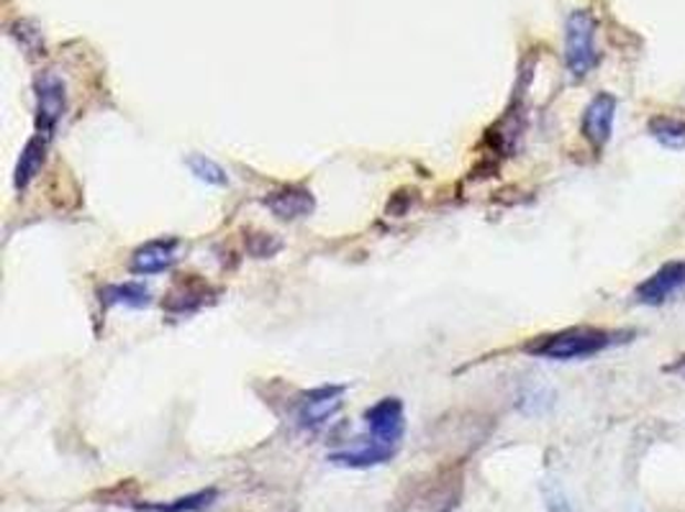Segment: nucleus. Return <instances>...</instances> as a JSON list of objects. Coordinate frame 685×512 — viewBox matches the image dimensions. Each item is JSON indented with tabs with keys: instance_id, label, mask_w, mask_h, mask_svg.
<instances>
[{
	"instance_id": "f257e3e1",
	"label": "nucleus",
	"mask_w": 685,
	"mask_h": 512,
	"mask_svg": "<svg viewBox=\"0 0 685 512\" xmlns=\"http://www.w3.org/2000/svg\"><path fill=\"white\" fill-rule=\"evenodd\" d=\"M624 336H629V333L593 328V326H575L529 341V344L523 346V352L537 356V359L575 362L606 352V348L619 344V341H624Z\"/></svg>"
},
{
	"instance_id": "f03ea898",
	"label": "nucleus",
	"mask_w": 685,
	"mask_h": 512,
	"mask_svg": "<svg viewBox=\"0 0 685 512\" xmlns=\"http://www.w3.org/2000/svg\"><path fill=\"white\" fill-rule=\"evenodd\" d=\"M595 31L599 21L588 11L570 13L565 23V64L572 77H585L599 64V49H595Z\"/></svg>"
},
{
	"instance_id": "7ed1b4c3",
	"label": "nucleus",
	"mask_w": 685,
	"mask_h": 512,
	"mask_svg": "<svg viewBox=\"0 0 685 512\" xmlns=\"http://www.w3.org/2000/svg\"><path fill=\"white\" fill-rule=\"evenodd\" d=\"M367 438L385 449L398 451L401 438L406 433V410L398 397H383L373 408L365 410Z\"/></svg>"
},
{
	"instance_id": "20e7f679",
	"label": "nucleus",
	"mask_w": 685,
	"mask_h": 512,
	"mask_svg": "<svg viewBox=\"0 0 685 512\" xmlns=\"http://www.w3.org/2000/svg\"><path fill=\"white\" fill-rule=\"evenodd\" d=\"M37 93V134L50 139L54 128L68 113V87L54 72H42L34 83Z\"/></svg>"
},
{
	"instance_id": "39448f33",
	"label": "nucleus",
	"mask_w": 685,
	"mask_h": 512,
	"mask_svg": "<svg viewBox=\"0 0 685 512\" xmlns=\"http://www.w3.org/2000/svg\"><path fill=\"white\" fill-rule=\"evenodd\" d=\"M616 108L619 103L611 93H599L585 105L583 121H580V132H583V139L593 146V151H603L611 142Z\"/></svg>"
},
{
	"instance_id": "423d86ee",
	"label": "nucleus",
	"mask_w": 685,
	"mask_h": 512,
	"mask_svg": "<svg viewBox=\"0 0 685 512\" xmlns=\"http://www.w3.org/2000/svg\"><path fill=\"white\" fill-rule=\"evenodd\" d=\"M344 389H346L344 385H324V387L311 389V393H305L295 410L298 426L313 430L332 420L336 412L342 410Z\"/></svg>"
},
{
	"instance_id": "0eeeda50",
	"label": "nucleus",
	"mask_w": 685,
	"mask_h": 512,
	"mask_svg": "<svg viewBox=\"0 0 685 512\" xmlns=\"http://www.w3.org/2000/svg\"><path fill=\"white\" fill-rule=\"evenodd\" d=\"M685 284V262H667L650 274L647 280L636 284L634 300L642 305H663Z\"/></svg>"
},
{
	"instance_id": "6e6552de",
	"label": "nucleus",
	"mask_w": 685,
	"mask_h": 512,
	"mask_svg": "<svg viewBox=\"0 0 685 512\" xmlns=\"http://www.w3.org/2000/svg\"><path fill=\"white\" fill-rule=\"evenodd\" d=\"M214 297V288L198 274H185V278L175 280L173 288L167 290L163 307L170 315H190L204 307L208 300Z\"/></svg>"
},
{
	"instance_id": "1a4fd4ad",
	"label": "nucleus",
	"mask_w": 685,
	"mask_h": 512,
	"mask_svg": "<svg viewBox=\"0 0 685 512\" xmlns=\"http://www.w3.org/2000/svg\"><path fill=\"white\" fill-rule=\"evenodd\" d=\"M264 208H268L278 221L293 223L301 221V218H309L313 208H316V200H313V192L309 187L283 185L264 198Z\"/></svg>"
},
{
	"instance_id": "9d476101",
	"label": "nucleus",
	"mask_w": 685,
	"mask_h": 512,
	"mask_svg": "<svg viewBox=\"0 0 685 512\" xmlns=\"http://www.w3.org/2000/svg\"><path fill=\"white\" fill-rule=\"evenodd\" d=\"M177 247H180V241L173 239V236H167V239L163 236V239L142 243L132 254V259H128V270L134 274H144V278H147V274L167 272L177 259Z\"/></svg>"
},
{
	"instance_id": "9b49d317",
	"label": "nucleus",
	"mask_w": 685,
	"mask_h": 512,
	"mask_svg": "<svg viewBox=\"0 0 685 512\" xmlns=\"http://www.w3.org/2000/svg\"><path fill=\"white\" fill-rule=\"evenodd\" d=\"M360 441L362 443L354 446V449L329 453V461H332L334 467H344V469H370V467L385 464V461H391L398 453L393 449H385V446L373 443L370 438H360Z\"/></svg>"
},
{
	"instance_id": "f8f14e48",
	"label": "nucleus",
	"mask_w": 685,
	"mask_h": 512,
	"mask_svg": "<svg viewBox=\"0 0 685 512\" xmlns=\"http://www.w3.org/2000/svg\"><path fill=\"white\" fill-rule=\"evenodd\" d=\"M46 144H50V139L37 134L34 139H29L27 146L21 149V157L15 161V175H13V185L19 192L27 190V187L37 180V175L42 173L46 159Z\"/></svg>"
},
{
	"instance_id": "ddd939ff",
	"label": "nucleus",
	"mask_w": 685,
	"mask_h": 512,
	"mask_svg": "<svg viewBox=\"0 0 685 512\" xmlns=\"http://www.w3.org/2000/svg\"><path fill=\"white\" fill-rule=\"evenodd\" d=\"M216 498H219V492H216L214 487H208V490L190 492L185 494V498H175L167 502H132V508L136 512H200L211 508Z\"/></svg>"
},
{
	"instance_id": "4468645a",
	"label": "nucleus",
	"mask_w": 685,
	"mask_h": 512,
	"mask_svg": "<svg viewBox=\"0 0 685 512\" xmlns=\"http://www.w3.org/2000/svg\"><path fill=\"white\" fill-rule=\"evenodd\" d=\"M101 303L106 307L124 305V307H147L152 303V292L139 282H116L101 288Z\"/></svg>"
},
{
	"instance_id": "2eb2a0df",
	"label": "nucleus",
	"mask_w": 685,
	"mask_h": 512,
	"mask_svg": "<svg viewBox=\"0 0 685 512\" xmlns=\"http://www.w3.org/2000/svg\"><path fill=\"white\" fill-rule=\"evenodd\" d=\"M647 134L665 149H685V118L675 116H652L647 121Z\"/></svg>"
},
{
	"instance_id": "dca6fc26",
	"label": "nucleus",
	"mask_w": 685,
	"mask_h": 512,
	"mask_svg": "<svg viewBox=\"0 0 685 512\" xmlns=\"http://www.w3.org/2000/svg\"><path fill=\"white\" fill-rule=\"evenodd\" d=\"M185 165H188L190 175L196 177L198 182H206V185H214V187L229 185L227 169H224L221 165H216L214 159L204 157V154H193V157H188V161H185Z\"/></svg>"
},
{
	"instance_id": "f3484780",
	"label": "nucleus",
	"mask_w": 685,
	"mask_h": 512,
	"mask_svg": "<svg viewBox=\"0 0 685 512\" xmlns=\"http://www.w3.org/2000/svg\"><path fill=\"white\" fill-rule=\"evenodd\" d=\"M542 498H544V508L547 512H572V505L568 500V494L562 492L560 484L554 482H547L542 487Z\"/></svg>"
},
{
	"instance_id": "a211bd4d",
	"label": "nucleus",
	"mask_w": 685,
	"mask_h": 512,
	"mask_svg": "<svg viewBox=\"0 0 685 512\" xmlns=\"http://www.w3.org/2000/svg\"><path fill=\"white\" fill-rule=\"evenodd\" d=\"M665 372H667V374H675V377H681V379H685V354L678 356V359H675L673 364H667Z\"/></svg>"
}]
</instances>
